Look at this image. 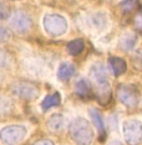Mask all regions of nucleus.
<instances>
[{"label": "nucleus", "mask_w": 142, "mask_h": 145, "mask_svg": "<svg viewBox=\"0 0 142 145\" xmlns=\"http://www.w3.org/2000/svg\"><path fill=\"white\" fill-rule=\"evenodd\" d=\"M46 127L49 130H51L52 133H60L65 127V118L64 115L55 113L51 117H49L48 121H46Z\"/></svg>", "instance_id": "10"}, {"label": "nucleus", "mask_w": 142, "mask_h": 145, "mask_svg": "<svg viewBox=\"0 0 142 145\" xmlns=\"http://www.w3.org/2000/svg\"><path fill=\"white\" fill-rule=\"evenodd\" d=\"M14 110V101L8 95H0V115H9Z\"/></svg>", "instance_id": "17"}, {"label": "nucleus", "mask_w": 142, "mask_h": 145, "mask_svg": "<svg viewBox=\"0 0 142 145\" xmlns=\"http://www.w3.org/2000/svg\"><path fill=\"white\" fill-rule=\"evenodd\" d=\"M107 145H124L121 143V141H118V140H112V141H110Z\"/></svg>", "instance_id": "26"}, {"label": "nucleus", "mask_w": 142, "mask_h": 145, "mask_svg": "<svg viewBox=\"0 0 142 145\" xmlns=\"http://www.w3.org/2000/svg\"><path fill=\"white\" fill-rule=\"evenodd\" d=\"M26 137V128L11 124L0 129V141L4 145H19Z\"/></svg>", "instance_id": "4"}, {"label": "nucleus", "mask_w": 142, "mask_h": 145, "mask_svg": "<svg viewBox=\"0 0 142 145\" xmlns=\"http://www.w3.org/2000/svg\"><path fill=\"white\" fill-rule=\"evenodd\" d=\"M9 16H10V9H9V6L0 1V21L6 20Z\"/></svg>", "instance_id": "22"}, {"label": "nucleus", "mask_w": 142, "mask_h": 145, "mask_svg": "<svg viewBox=\"0 0 142 145\" xmlns=\"http://www.w3.org/2000/svg\"><path fill=\"white\" fill-rule=\"evenodd\" d=\"M32 26V20L28 14L22 11H16L10 16L9 20V27L13 32L18 35H24L30 31Z\"/></svg>", "instance_id": "8"}, {"label": "nucleus", "mask_w": 142, "mask_h": 145, "mask_svg": "<svg viewBox=\"0 0 142 145\" xmlns=\"http://www.w3.org/2000/svg\"><path fill=\"white\" fill-rule=\"evenodd\" d=\"M133 22H135V27H136L138 31L142 32V12H138V14L135 16Z\"/></svg>", "instance_id": "24"}, {"label": "nucleus", "mask_w": 142, "mask_h": 145, "mask_svg": "<svg viewBox=\"0 0 142 145\" xmlns=\"http://www.w3.org/2000/svg\"><path fill=\"white\" fill-rule=\"evenodd\" d=\"M137 0H124V1L121 3V9L122 11L125 12H130L132 10H135L137 6Z\"/></svg>", "instance_id": "20"}, {"label": "nucleus", "mask_w": 142, "mask_h": 145, "mask_svg": "<svg viewBox=\"0 0 142 145\" xmlns=\"http://www.w3.org/2000/svg\"><path fill=\"white\" fill-rule=\"evenodd\" d=\"M10 39V32L8 31V29H5L4 26H0V44L6 42Z\"/></svg>", "instance_id": "23"}, {"label": "nucleus", "mask_w": 142, "mask_h": 145, "mask_svg": "<svg viewBox=\"0 0 142 145\" xmlns=\"http://www.w3.org/2000/svg\"><path fill=\"white\" fill-rule=\"evenodd\" d=\"M90 80L95 87L98 102L106 105L111 101V87H110V76L106 66L101 62H96L90 68Z\"/></svg>", "instance_id": "1"}, {"label": "nucleus", "mask_w": 142, "mask_h": 145, "mask_svg": "<svg viewBox=\"0 0 142 145\" xmlns=\"http://www.w3.org/2000/svg\"><path fill=\"white\" fill-rule=\"evenodd\" d=\"M60 103H61V95L59 92H55V93L49 94L48 97L44 98V101L41 102V108L44 110H48L54 107H57Z\"/></svg>", "instance_id": "15"}, {"label": "nucleus", "mask_w": 142, "mask_h": 145, "mask_svg": "<svg viewBox=\"0 0 142 145\" xmlns=\"http://www.w3.org/2000/svg\"><path fill=\"white\" fill-rule=\"evenodd\" d=\"M75 73H76V67H75V65H72L71 62H62V63L59 66L57 77L60 78L61 81L70 80L71 77L75 76Z\"/></svg>", "instance_id": "12"}, {"label": "nucleus", "mask_w": 142, "mask_h": 145, "mask_svg": "<svg viewBox=\"0 0 142 145\" xmlns=\"http://www.w3.org/2000/svg\"><path fill=\"white\" fill-rule=\"evenodd\" d=\"M108 63H110L111 71L115 76L124 74L127 70V63L124 58L121 57H110L108 58Z\"/></svg>", "instance_id": "13"}, {"label": "nucleus", "mask_w": 142, "mask_h": 145, "mask_svg": "<svg viewBox=\"0 0 142 145\" xmlns=\"http://www.w3.org/2000/svg\"><path fill=\"white\" fill-rule=\"evenodd\" d=\"M131 62L136 70L142 71V50H137L136 52H133L131 57Z\"/></svg>", "instance_id": "19"}, {"label": "nucleus", "mask_w": 142, "mask_h": 145, "mask_svg": "<svg viewBox=\"0 0 142 145\" xmlns=\"http://www.w3.org/2000/svg\"><path fill=\"white\" fill-rule=\"evenodd\" d=\"M75 93L81 98H86L91 94V84L86 78H81L75 84Z\"/></svg>", "instance_id": "14"}, {"label": "nucleus", "mask_w": 142, "mask_h": 145, "mask_svg": "<svg viewBox=\"0 0 142 145\" xmlns=\"http://www.w3.org/2000/svg\"><path fill=\"white\" fill-rule=\"evenodd\" d=\"M90 117H91V120L94 125L97 128V130L100 131V135L105 134V123H104V118H102L101 113L98 112L96 108H91L90 110Z\"/></svg>", "instance_id": "16"}, {"label": "nucleus", "mask_w": 142, "mask_h": 145, "mask_svg": "<svg viewBox=\"0 0 142 145\" xmlns=\"http://www.w3.org/2000/svg\"><path fill=\"white\" fill-rule=\"evenodd\" d=\"M87 22H89V25H90V27L94 29V30L104 31L108 26V18L105 12L97 11V12H94V14H91L89 16Z\"/></svg>", "instance_id": "9"}, {"label": "nucleus", "mask_w": 142, "mask_h": 145, "mask_svg": "<svg viewBox=\"0 0 142 145\" xmlns=\"http://www.w3.org/2000/svg\"><path fill=\"white\" fill-rule=\"evenodd\" d=\"M42 25H44L45 31L51 37L62 36L64 34H66L69 29L66 19L60 14H46L42 19Z\"/></svg>", "instance_id": "3"}, {"label": "nucleus", "mask_w": 142, "mask_h": 145, "mask_svg": "<svg viewBox=\"0 0 142 145\" xmlns=\"http://www.w3.org/2000/svg\"><path fill=\"white\" fill-rule=\"evenodd\" d=\"M124 138L128 145H140L142 143V123L137 119H127L122 124Z\"/></svg>", "instance_id": "6"}, {"label": "nucleus", "mask_w": 142, "mask_h": 145, "mask_svg": "<svg viewBox=\"0 0 142 145\" xmlns=\"http://www.w3.org/2000/svg\"><path fill=\"white\" fill-rule=\"evenodd\" d=\"M69 134L77 145H90L94 140V130L91 124L84 118H76L71 121Z\"/></svg>", "instance_id": "2"}, {"label": "nucleus", "mask_w": 142, "mask_h": 145, "mask_svg": "<svg viewBox=\"0 0 142 145\" xmlns=\"http://www.w3.org/2000/svg\"><path fill=\"white\" fill-rule=\"evenodd\" d=\"M137 44V35L133 32H126L120 37V46L121 50H124L125 52H130L135 48V46Z\"/></svg>", "instance_id": "11"}, {"label": "nucleus", "mask_w": 142, "mask_h": 145, "mask_svg": "<svg viewBox=\"0 0 142 145\" xmlns=\"http://www.w3.org/2000/svg\"><path fill=\"white\" fill-rule=\"evenodd\" d=\"M34 145H54V143L50 140H39V141H36V143Z\"/></svg>", "instance_id": "25"}, {"label": "nucleus", "mask_w": 142, "mask_h": 145, "mask_svg": "<svg viewBox=\"0 0 142 145\" xmlns=\"http://www.w3.org/2000/svg\"><path fill=\"white\" fill-rule=\"evenodd\" d=\"M66 50H67V52L71 56H77L85 50V42H84V40H81V39L72 40L71 42H69L67 44Z\"/></svg>", "instance_id": "18"}, {"label": "nucleus", "mask_w": 142, "mask_h": 145, "mask_svg": "<svg viewBox=\"0 0 142 145\" xmlns=\"http://www.w3.org/2000/svg\"><path fill=\"white\" fill-rule=\"evenodd\" d=\"M10 56L8 55V52L3 48H0V67H6L10 65Z\"/></svg>", "instance_id": "21"}, {"label": "nucleus", "mask_w": 142, "mask_h": 145, "mask_svg": "<svg viewBox=\"0 0 142 145\" xmlns=\"http://www.w3.org/2000/svg\"><path fill=\"white\" fill-rule=\"evenodd\" d=\"M11 92L16 97L25 101H35L40 95V88L32 82L18 81L11 84Z\"/></svg>", "instance_id": "7"}, {"label": "nucleus", "mask_w": 142, "mask_h": 145, "mask_svg": "<svg viewBox=\"0 0 142 145\" xmlns=\"http://www.w3.org/2000/svg\"><path fill=\"white\" fill-rule=\"evenodd\" d=\"M116 95L117 99L130 109L136 108L140 103V92L133 84H120L116 89Z\"/></svg>", "instance_id": "5"}]
</instances>
